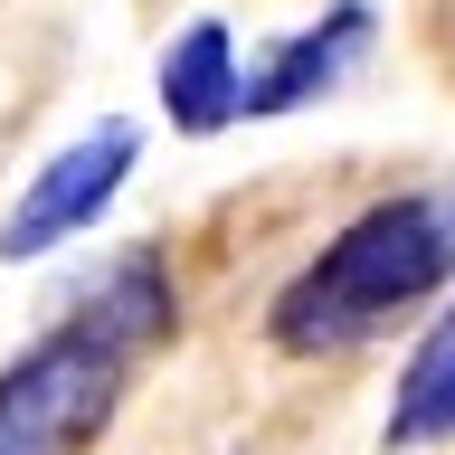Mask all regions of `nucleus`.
Returning <instances> with one entry per match:
<instances>
[{"label":"nucleus","instance_id":"obj_1","mask_svg":"<svg viewBox=\"0 0 455 455\" xmlns=\"http://www.w3.org/2000/svg\"><path fill=\"white\" fill-rule=\"evenodd\" d=\"M455 275L446 209L436 199H370L351 228H332V247L275 294V341L284 351H361L379 323H398L408 304H427Z\"/></svg>","mask_w":455,"mask_h":455},{"label":"nucleus","instance_id":"obj_2","mask_svg":"<svg viewBox=\"0 0 455 455\" xmlns=\"http://www.w3.org/2000/svg\"><path fill=\"white\" fill-rule=\"evenodd\" d=\"M133 351H114L95 323H57L0 370V455H76L105 436Z\"/></svg>","mask_w":455,"mask_h":455},{"label":"nucleus","instance_id":"obj_3","mask_svg":"<svg viewBox=\"0 0 455 455\" xmlns=\"http://www.w3.org/2000/svg\"><path fill=\"white\" fill-rule=\"evenodd\" d=\"M133 152H142V133L124 114L85 124L67 152H48L38 180H28V190L10 199V219H0V266H38V256H57L76 228H95L114 209V190L133 180Z\"/></svg>","mask_w":455,"mask_h":455},{"label":"nucleus","instance_id":"obj_4","mask_svg":"<svg viewBox=\"0 0 455 455\" xmlns=\"http://www.w3.org/2000/svg\"><path fill=\"white\" fill-rule=\"evenodd\" d=\"M379 48V0H332L304 38H284L266 67L247 76V114H294V105H323L341 76H361V57Z\"/></svg>","mask_w":455,"mask_h":455},{"label":"nucleus","instance_id":"obj_5","mask_svg":"<svg viewBox=\"0 0 455 455\" xmlns=\"http://www.w3.org/2000/svg\"><path fill=\"white\" fill-rule=\"evenodd\" d=\"M152 95H162L171 133H228V124H247V67H237L228 20H190L180 28V38L162 48Z\"/></svg>","mask_w":455,"mask_h":455},{"label":"nucleus","instance_id":"obj_6","mask_svg":"<svg viewBox=\"0 0 455 455\" xmlns=\"http://www.w3.org/2000/svg\"><path fill=\"white\" fill-rule=\"evenodd\" d=\"M76 323H95V332L114 341V351H152V341H171V266L152 247H133V256H114L105 275L76 294Z\"/></svg>","mask_w":455,"mask_h":455},{"label":"nucleus","instance_id":"obj_7","mask_svg":"<svg viewBox=\"0 0 455 455\" xmlns=\"http://www.w3.org/2000/svg\"><path fill=\"white\" fill-rule=\"evenodd\" d=\"M408 446H455V313H436V332L408 351L389 398V455Z\"/></svg>","mask_w":455,"mask_h":455},{"label":"nucleus","instance_id":"obj_8","mask_svg":"<svg viewBox=\"0 0 455 455\" xmlns=\"http://www.w3.org/2000/svg\"><path fill=\"white\" fill-rule=\"evenodd\" d=\"M436 209H446V247H455V199H436Z\"/></svg>","mask_w":455,"mask_h":455}]
</instances>
